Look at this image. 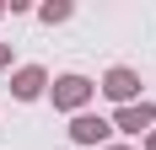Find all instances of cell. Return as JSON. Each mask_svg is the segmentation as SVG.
I'll list each match as a JSON object with an SVG mask.
<instances>
[{"label": "cell", "mask_w": 156, "mask_h": 150, "mask_svg": "<svg viewBox=\"0 0 156 150\" xmlns=\"http://www.w3.org/2000/svg\"><path fill=\"white\" fill-rule=\"evenodd\" d=\"M92 97H97V86L86 75H59V80H54V107H59V113H81Z\"/></svg>", "instance_id": "obj_1"}, {"label": "cell", "mask_w": 156, "mask_h": 150, "mask_svg": "<svg viewBox=\"0 0 156 150\" xmlns=\"http://www.w3.org/2000/svg\"><path fill=\"white\" fill-rule=\"evenodd\" d=\"M108 134H113V118H102V113H76L70 118V139L76 145H102Z\"/></svg>", "instance_id": "obj_4"}, {"label": "cell", "mask_w": 156, "mask_h": 150, "mask_svg": "<svg viewBox=\"0 0 156 150\" xmlns=\"http://www.w3.org/2000/svg\"><path fill=\"white\" fill-rule=\"evenodd\" d=\"M108 150H135V145H108Z\"/></svg>", "instance_id": "obj_9"}, {"label": "cell", "mask_w": 156, "mask_h": 150, "mask_svg": "<svg viewBox=\"0 0 156 150\" xmlns=\"http://www.w3.org/2000/svg\"><path fill=\"white\" fill-rule=\"evenodd\" d=\"M0 16H5V5H0Z\"/></svg>", "instance_id": "obj_10"}, {"label": "cell", "mask_w": 156, "mask_h": 150, "mask_svg": "<svg viewBox=\"0 0 156 150\" xmlns=\"http://www.w3.org/2000/svg\"><path fill=\"white\" fill-rule=\"evenodd\" d=\"M5 64H11V43H0V70H5Z\"/></svg>", "instance_id": "obj_7"}, {"label": "cell", "mask_w": 156, "mask_h": 150, "mask_svg": "<svg viewBox=\"0 0 156 150\" xmlns=\"http://www.w3.org/2000/svg\"><path fill=\"white\" fill-rule=\"evenodd\" d=\"M102 97H108V102H119V107L140 102V75L129 70V64H113V70L102 75Z\"/></svg>", "instance_id": "obj_2"}, {"label": "cell", "mask_w": 156, "mask_h": 150, "mask_svg": "<svg viewBox=\"0 0 156 150\" xmlns=\"http://www.w3.org/2000/svg\"><path fill=\"white\" fill-rule=\"evenodd\" d=\"M43 86H48V75L38 70V64H22V70L11 75V97H16V102H38Z\"/></svg>", "instance_id": "obj_5"}, {"label": "cell", "mask_w": 156, "mask_h": 150, "mask_svg": "<svg viewBox=\"0 0 156 150\" xmlns=\"http://www.w3.org/2000/svg\"><path fill=\"white\" fill-rule=\"evenodd\" d=\"M145 150H156V129H151V134H145Z\"/></svg>", "instance_id": "obj_8"}, {"label": "cell", "mask_w": 156, "mask_h": 150, "mask_svg": "<svg viewBox=\"0 0 156 150\" xmlns=\"http://www.w3.org/2000/svg\"><path fill=\"white\" fill-rule=\"evenodd\" d=\"M113 129H124V134H135V139L151 134V129H156V107L145 102V97L129 102V107H119V113H113Z\"/></svg>", "instance_id": "obj_3"}, {"label": "cell", "mask_w": 156, "mask_h": 150, "mask_svg": "<svg viewBox=\"0 0 156 150\" xmlns=\"http://www.w3.org/2000/svg\"><path fill=\"white\" fill-rule=\"evenodd\" d=\"M38 16H43L48 27H54V22H70V5H65V0H48V5H43Z\"/></svg>", "instance_id": "obj_6"}]
</instances>
